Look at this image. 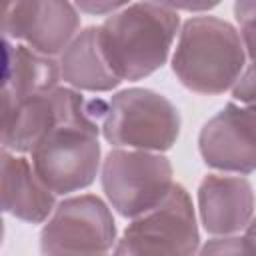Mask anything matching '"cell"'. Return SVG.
I'll list each match as a JSON object with an SVG mask.
<instances>
[{
	"label": "cell",
	"mask_w": 256,
	"mask_h": 256,
	"mask_svg": "<svg viewBox=\"0 0 256 256\" xmlns=\"http://www.w3.org/2000/svg\"><path fill=\"white\" fill-rule=\"evenodd\" d=\"M246 48L240 32L216 16L188 18L178 36L172 70L178 80L198 94H222L244 70Z\"/></svg>",
	"instance_id": "cell-2"
},
{
	"label": "cell",
	"mask_w": 256,
	"mask_h": 256,
	"mask_svg": "<svg viewBox=\"0 0 256 256\" xmlns=\"http://www.w3.org/2000/svg\"><path fill=\"white\" fill-rule=\"evenodd\" d=\"M202 160L222 172L250 174L256 170V106L228 102L200 130Z\"/></svg>",
	"instance_id": "cell-10"
},
{
	"label": "cell",
	"mask_w": 256,
	"mask_h": 256,
	"mask_svg": "<svg viewBox=\"0 0 256 256\" xmlns=\"http://www.w3.org/2000/svg\"><path fill=\"white\" fill-rule=\"evenodd\" d=\"M244 236H246L248 244L252 246V250H254V254H256V218L248 222V226H246V234H244Z\"/></svg>",
	"instance_id": "cell-21"
},
{
	"label": "cell",
	"mask_w": 256,
	"mask_h": 256,
	"mask_svg": "<svg viewBox=\"0 0 256 256\" xmlns=\"http://www.w3.org/2000/svg\"><path fill=\"white\" fill-rule=\"evenodd\" d=\"M232 96L246 106H256V60H252V64L242 70L232 86Z\"/></svg>",
	"instance_id": "cell-16"
},
{
	"label": "cell",
	"mask_w": 256,
	"mask_h": 256,
	"mask_svg": "<svg viewBox=\"0 0 256 256\" xmlns=\"http://www.w3.org/2000/svg\"><path fill=\"white\" fill-rule=\"evenodd\" d=\"M80 16L72 0H2L6 38L22 40L44 54H62L78 34Z\"/></svg>",
	"instance_id": "cell-9"
},
{
	"label": "cell",
	"mask_w": 256,
	"mask_h": 256,
	"mask_svg": "<svg viewBox=\"0 0 256 256\" xmlns=\"http://www.w3.org/2000/svg\"><path fill=\"white\" fill-rule=\"evenodd\" d=\"M144 2H152L170 10H186V12H206L216 8L222 0H144Z\"/></svg>",
	"instance_id": "cell-18"
},
{
	"label": "cell",
	"mask_w": 256,
	"mask_h": 256,
	"mask_svg": "<svg viewBox=\"0 0 256 256\" xmlns=\"http://www.w3.org/2000/svg\"><path fill=\"white\" fill-rule=\"evenodd\" d=\"M0 174L4 212L30 224H40L54 212V192L40 180L26 158L4 148L0 156Z\"/></svg>",
	"instance_id": "cell-12"
},
{
	"label": "cell",
	"mask_w": 256,
	"mask_h": 256,
	"mask_svg": "<svg viewBox=\"0 0 256 256\" xmlns=\"http://www.w3.org/2000/svg\"><path fill=\"white\" fill-rule=\"evenodd\" d=\"M240 36L250 60H256V18H250L240 24Z\"/></svg>",
	"instance_id": "cell-19"
},
{
	"label": "cell",
	"mask_w": 256,
	"mask_h": 256,
	"mask_svg": "<svg viewBox=\"0 0 256 256\" xmlns=\"http://www.w3.org/2000/svg\"><path fill=\"white\" fill-rule=\"evenodd\" d=\"M60 76V62H56L50 54L38 52L26 44L6 42V72L2 92L16 100H24L56 88Z\"/></svg>",
	"instance_id": "cell-14"
},
{
	"label": "cell",
	"mask_w": 256,
	"mask_h": 256,
	"mask_svg": "<svg viewBox=\"0 0 256 256\" xmlns=\"http://www.w3.org/2000/svg\"><path fill=\"white\" fill-rule=\"evenodd\" d=\"M102 134L116 148L164 152L178 140L180 114L166 96L148 88H128L112 96Z\"/></svg>",
	"instance_id": "cell-3"
},
{
	"label": "cell",
	"mask_w": 256,
	"mask_h": 256,
	"mask_svg": "<svg viewBox=\"0 0 256 256\" xmlns=\"http://www.w3.org/2000/svg\"><path fill=\"white\" fill-rule=\"evenodd\" d=\"M130 0H72V4L84 12V14H92V16H104V14H114L118 12L122 6H126Z\"/></svg>",
	"instance_id": "cell-17"
},
{
	"label": "cell",
	"mask_w": 256,
	"mask_h": 256,
	"mask_svg": "<svg viewBox=\"0 0 256 256\" xmlns=\"http://www.w3.org/2000/svg\"><path fill=\"white\" fill-rule=\"evenodd\" d=\"M30 154L36 174L54 194L82 190L94 182L100 168L98 126H58Z\"/></svg>",
	"instance_id": "cell-7"
},
{
	"label": "cell",
	"mask_w": 256,
	"mask_h": 256,
	"mask_svg": "<svg viewBox=\"0 0 256 256\" xmlns=\"http://www.w3.org/2000/svg\"><path fill=\"white\" fill-rule=\"evenodd\" d=\"M198 210L206 232L236 234L248 226L254 214L252 184L242 176L208 174L198 186Z\"/></svg>",
	"instance_id": "cell-11"
},
{
	"label": "cell",
	"mask_w": 256,
	"mask_h": 256,
	"mask_svg": "<svg viewBox=\"0 0 256 256\" xmlns=\"http://www.w3.org/2000/svg\"><path fill=\"white\" fill-rule=\"evenodd\" d=\"M116 240V224L104 200L94 194L60 202L40 232L44 254H104Z\"/></svg>",
	"instance_id": "cell-8"
},
{
	"label": "cell",
	"mask_w": 256,
	"mask_h": 256,
	"mask_svg": "<svg viewBox=\"0 0 256 256\" xmlns=\"http://www.w3.org/2000/svg\"><path fill=\"white\" fill-rule=\"evenodd\" d=\"M200 252L202 254H254L252 246L244 236L238 238L232 234H226L222 238H212L200 248Z\"/></svg>",
	"instance_id": "cell-15"
},
{
	"label": "cell",
	"mask_w": 256,
	"mask_h": 256,
	"mask_svg": "<svg viewBox=\"0 0 256 256\" xmlns=\"http://www.w3.org/2000/svg\"><path fill=\"white\" fill-rule=\"evenodd\" d=\"M64 124L96 126L76 90L56 86L24 100L2 92V148L30 152L48 132Z\"/></svg>",
	"instance_id": "cell-6"
},
{
	"label": "cell",
	"mask_w": 256,
	"mask_h": 256,
	"mask_svg": "<svg viewBox=\"0 0 256 256\" xmlns=\"http://www.w3.org/2000/svg\"><path fill=\"white\" fill-rule=\"evenodd\" d=\"M178 26L176 10L142 0L108 16L98 26V42L120 80H142L166 62Z\"/></svg>",
	"instance_id": "cell-1"
},
{
	"label": "cell",
	"mask_w": 256,
	"mask_h": 256,
	"mask_svg": "<svg viewBox=\"0 0 256 256\" xmlns=\"http://www.w3.org/2000/svg\"><path fill=\"white\" fill-rule=\"evenodd\" d=\"M102 190L124 218H136L158 206L174 186L172 164L152 150L114 148L102 162Z\"/></svg>",
	"instance_id": "cell-4"
},
{
	"label": "cell",
	"mask_w": 256,
	"mask_h": 256,
	"mask_svg": "<svg viewBox=\"0 0 256 256\" xmlns=\"http://www.w3.org/2000/svg\"><path fill=\"white\" fill-rule=\"evenodd\" d=\"M198 244L200 232L190 194L184 186L174 184L158 206L134 218L114 252L128 256H186L198 252Z\"/></svg>",
	"instance_id": "cell-5"
},
{
	"label": "cell",
	"mask_w": 256,
	"mask_h": 256,
	"mask_svg": "<svg viewBox=\"0 0 256 256\" xmlns=\"http://www.w3.org/2000/svg\"><path fill=\"white\" fill-rule=\"evenodd\" d=\"M234 16L238 24L256 18V0H236L234 2Z\"/></svg>",
	"instance_id": "cell-20"
},
{
	"label": "cell",
	"mask_w": 256,
	"mask_h": 256,
	"mask_svg": "<svg viewBox=\"0 0 256 256\" xmlns=\"http://www.w3.org/2000/svg\"><path fill=\"white\" fill-rule=\"evenodd\" d=\"M60 74L72 88L88 92H108L122 82L102 54L98 26L84 28L64 48L60 56Z\"/></svg>",
	"instance_id": "cell-13"
}]
</instances>
